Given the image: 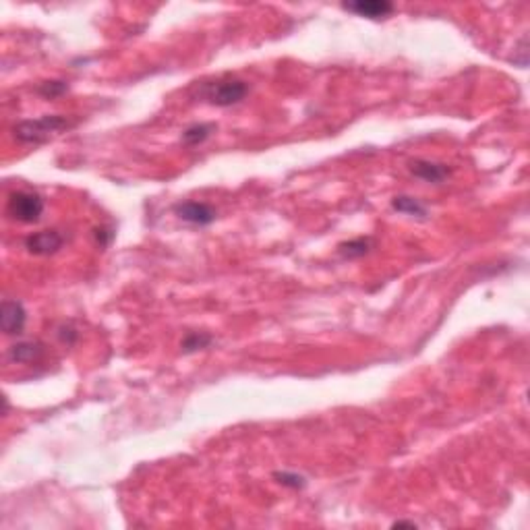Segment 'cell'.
I'll return each mask as SVG.
<instances>
[{"instance_id": "cell-1", "label": "cell", "mask_w": 530, "mask_h": 530, "mask_svg": "<svg viewBox=\"0 0 530 530\" xmlns=\"http://www.w3.org/2000/svg\"><path fill=\"white\" fill-rule=\"evenodd\" d=\"M73 127H75V120H71L69 116L48 114V116H40V118H31V120H21L19 125H15L13 135L19 143L40 145V143H46L54 135L69 131Z\"/></svg>"}, {"instance_id": "cell-2", "label": "cell", "mask_w": 530, "mask_h": 530, "mask_svg": "<svg viewBox=\"0 0 530 530\" xmlns=\"http://www.w3.org/2000/svg\"><path fill=\"white\" fill-rule=\"evenodd\" d=\"M247 94H249V83H244V81L240 79H232V77L213 81V83H205L203 91H201V96L212 106L218 108L235 106V104H239V102H242L247 98Z\"/></svg>"}, {"instance_id": "cell-3", "label": "cell", "mask_w": 530, "mask_h": 530, "mask_svg": "<svg viewBox=\"0 0 530 530\" xmlns=\"http://www.w3.org/2000/svg\"><path fill=\"white\" fill-rule=\"evenodd\" d=\"M6 213L21 224H35L44 213V199L38 193L29 191H17L9 195L6 201Z\"/></svg>"}, {"instance_id": "cell-4", "label": "cell", "mask_w": 530, "mask_h": 530, "mask_svg": "<svg viewBox=\"0 0 530 530\" xmlns=\"http://www.w3.org/2000/svg\"><path fill=\"white\" fill-rule=\"evenodd\" d=\"M26 323L27 311L19 300H13V298L2 300V307H0V325H2V332L6 336H19V334H23Z\"/></svg>"}, {"instance_id": "cell-5", "label": "cell", "mask_w": 530, "mask_h": 530, "mask_svg": "<svg viewBox=\"0 0 530 530\" xmlns=\"http://www.w3.org/2000/svg\"><path fill=\"white\" fill-rule=\"evenodd\" d=\"M174 215L179 220H183L186 224H193V226H210L213 220H215V210L208 203H199V201H183V203H176L172 208Z\"/></svg>"}, {"instance_id": "cell-6", "label": "cell", "mask_w": 530, "mask_h": 530, "mask_svg": "<svg viewBox=\"0 0 530 530\" xmlns=\"http://www.w3.org/2000/svg\"><path fill=\"white\" fill-rule=\"evenodd\" d=\"M62 244H64V237L58 230H42V232L29 235L26 239V249L38 257L54 255L56 251L62 249Z\"/></svg>"}, {"instance_id": "cell-7", "label": "cell", "mask_w": 530, "mask_h": 530, "mask_svg": "<svg viewBox=\"0 0 530 530\" xmlns=\"http://www.w3.org/2000/svg\"><path fill=\"white\" fill-rule=\"evenodd\" d=\"M342 9L348 13H354L359 17H367V19H385L390 17L396 6L388 0H356V2H344Z\"/></svg>"}, {"instance_id": "cell-8", "label": "cell", "mask_w": 530, "mask_h": 530, "mask_svg": "<svg viewBox=\"0 0 530 530\" xmlns=\"http://www.w3.org/2000/svg\"><path fill=\"white\" fill-rule=\"evenodd\" d=\"M410 172L421 179L424 183H444L448 176H450V166L446 164H437V162H431V159H415L410 162Z\"/></svg>"}, {"instance_id": "cell-9", "label": "cell", "mask_w": 530, "mask_h": 530, "mask_svg": "<svg viewBox=\"0 0 530 530\" xmlns=\"http://www.w3.org/2000/svg\"><path fill=\"white\" fill-rule=\"evenodd\" d=\"M42 354H44V346L40 342H17L15 346H11V350H9L11 361L21 363V365L35 363Z\"/></svg>"}, {"instance_id": "cell-10", "label": "cell", "mask_w": 530, "mask_h": 530, "mask_svg": "<svg viewBox=\"0 0 530 530\" xmlns=\"http://www.w3.org/2000/svg\"><path fill=\"white\" fill-rule=\"evenodd\" d=\"M373 249V239H352L348 242H342L338 244V255L344 257V259H359V257H365L369 251Z\"/></svg>"}, {"instance_id": "cell-11", "label": "cell", "mask_w": 530, "mask_h": 530, "mask_svg": "<svg viewBox=\"0 0 530 530\" xmlns=\"http://www.w3.org/2000/svg\"><path fill=\"white\" fill-rule=\"evenodd\" d=\"M213 131H215V125H213V123H197V125H191L188 129L183 131V143L188 145V147L201 145L203 141H208V139L212 137Z\"/></svg>"}, {"instance_id": "cell-12", "label": "cell", "mask_w": 530, "mask_h": 530, "mask_svg": "<svg viewBox=\"0 0 530 530\" xmlns=\"http://www.w3.org/2000/svg\"><path fill=\"white\" fill-rule=\"evenodd\" d=\"M392 208L396 212L404 213V215H412V218H424L427 215V208L419 199L415 197H408V195H400V197H394L392 199Z\"/></svg>"}, {"instance_id": "cell-13", "label": "cell", "mask_w": 530, "mask_h": 530, "mask_svg": "<svg viewBox=\"0 0 530 530\" xmlns=\"http://www.w3.org/2000/svg\"><path fill=\"white\" fill-rule=\"evenodd\" d=\"M212 336L210 334H199V332H191V334H186V338L183 340V352L186 354H191V352H197V350H201V348H208V346L212 344Z\"/></svg>"}, {"instance_id": "cell-14", "label": "cell", "mask_w": 530, "mask_h": 530, "mask_svg": "<svg viewBox=\"0 0 530 530\" xmlns=\"http://www.w3.org/2000/svg\"><path fill=\"white\" fill-rule=\"evenodd\" d=\"M69 85L64 81H46V83H40L38 85V94L46 100H54V98H60L62 94H67Z\"/></svg>"}, {"instance_id": "cell-15", "label": "cell", "mask_w": 530, "mask_h": 530, "mask_svg": "<svg viewBox=\"0 0 530 530\" xmlns=\"http://www.w3.org/2000/svg\"><path fill=\"white\" fill-rule=\"evenodd\" d=\"M274 478H276L280 485L288 487V489H305V487H307V478L303 477V475H296V473H286V470H282V473H274Z\"/></svg>"}, {"instance_id": "cell-16", "label": "cell", "mask_w": 530, "mask_h": 530, "mask_svg": "<svg viewBox=\"0 0 530 530\" xmlns=\"http://www.w3.org/2000/svg\"><path fill=\"white\" fill-rule=\"evenodd\" d=\"M96 237H98V242H100V244H104V247H106L108 242L112 240V237H114V232H110V230H106V228H100V230L96 232Z\"/></svg>"}, {"instance_id": "cell-17", "label": "cell", "mask_w": 530, "mask_h": 530, "mask_svg": "<svg viewBox=\"0 0 530 530\" xmlns=\"http://www.w3.org/2000/svg\"><path fill=\"white\" fill-rule=\"evenodd\" d=\"M392 529H417L415 522H408V520H397L392 524Z\"/></svg>"}]
</instances>
